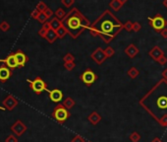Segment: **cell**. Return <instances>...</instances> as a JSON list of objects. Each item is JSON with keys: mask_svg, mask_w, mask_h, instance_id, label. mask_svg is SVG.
<instances>
[{"mask_svg": "<svg viewBox=\"0 0 167 142\" xmlns=\"http://www.w3.org/2000/svg\"><path fill=\"white\" fill-rule=\"evenodd\" d=\"M47 19H48V18L45 16L44 13H41L39 16H38V18H37V21L39 22V23H41L43 25V24L45 23V22H47Z\"/></svg>", "mask_w": 167, "mask_h": 142, "instance_id": "obj_33", "label": "cell"}, {"mask_svg": "<svg viewBox=\"0 0 167 142\" xmlns=\"http://www.w3.org/2000/svg\"><path fill=\"white\" fill-rule=\"evenodd\" d=\"M19 102L13 95H8L5 99L3 100L2 105L7 110H13L17 106H18Z\"/></svg>", "mask_w": 167, "mask_h": 142, "instance_id": "obj_8", "label": "cell"}, {"mask_svg": "<svg viewBox=\"0 0 167 142\" xmlns=\"http://www.w3.org/2000/svg\"><path fill=\"white\" fill-rule=\"evenodd\" d=\"M46 33H47V31H46V30H44L43 28H41V30L38 31V35L41 36V38H43V39L45 38V35H46Z\"/></svg>", "mask_w": 167, "mask_h": 142, "instance_id": "obj_41", "label": "cell"}, {"mask_svg": "<svg viewBox=\"0 0 167 142\" xmlns=\"http://www.w3.org/2000/svg\"><path fill=\"white\" fill-rule=\"evenodd\" d=\"M157 62H158V63H159L160 65H162V66H163V65H165L166 63H167V57L163 54V55H162V56H160L159 57V58H158V60H157Z\"/></svg>", "mask_w": 167, "mask_h": 142, "instance_id": "obj_35", "label": "cell"}, {"mask_svg": "<svg viewBox=\"0 0 167 142\" xmlns=\"http://www.w3.org/2000/svg\"><path fill=\"white\" fill-rule=\"evenodd\" d=\"M151 142H162V140L160 138H158V137H155V138H153Z\"/></svg>", "mask_w": 167, "mask_h": 142, "instance_id": "obj_45", "label": "cell"}, {"mask_svg": "<svg viewBox=\"0 0 167 142\" xmlns=\"http://www.w3.org/2000/svg\"><path fill=\"white\" fill-rule=\"evenodd\" d=\"M62 104L67 110H71L73 106H75V105H76V102H75L71 97H68L64 100V102Z\"/></svg>", "mask_w": 167, "mask_h": 142, "instance_id": "obj_19", "label": "cell"}, {"mask_svg": "<svg viewBox=\"0 0 167 142\" xmlns=\"http://www.w3.org/2000/svg\"><path fill=\"white\" fill-rule=\"evenodd\" d=\"M43 13H44V14H45V16H46V17L48 18V19H49V18H51L52 16H53V14H54V13H53V11H52L50 8H47L46 10H45L44 12H43Z\"/></svg>", "mask_w": 167, "mask_h": 142, "instance_id": "obj_40", "label": "cell"}, {"mask_svg": "<svg viewBox=\"0 0 167 142\" xmlns=\"http://www.w3.org/2000/svg\"><path fill=\"white\" fill-rule=\"evenodd\" d=\"M10 129L17 136H22L26 131H27V125H26V124L22 121H17L10 127Z\"/></svg>", "mask_w": 167, "mask_h": 142, "instance_id": "obj_9", "label": "cell"}, {"mask_svg": "<svg viewBox=\"0 0 167 142\" xmlns=\"http://www.w3.org/2000/svg\"><path fill=\"white\" fill-rule=\"evenodd\" d=\"M81 80L86 84L87 87L91 86L98 80V75H96L91 68L86 69L81 75Z\"/></svg>", "mask_w": 167, "mask_h": 142, "instance_id": "obj_6", "label": "cell"}, {"mask_svg": "<svg viewBox=\"0 0 167 142\" xmlns=\"http://www.w3.org/2000/svg\"><path fill=\"white\" fill-rule=\"evenodd\" d=\"M0 110H5L6 109L4 108V106H0Z\"/></svg>", "mask_w": 167, "mask_h": 142, "instance_id": "obj_48", "label": "cell"}, {"mask_svg": "<svg viewBox=\"0 0 167 142\" xmlns=\"http://www.w3.org/2000/svg\"><path fill=\"white\" fill-rule=\"evenodd\" d=\"M54 14H55L56 18H58V19L61 20V21H62L64 19V17L66 16V13H65V11L63 10L62 8H58V9H57Z\"/></svg>", "mask_w": 167, "mask_h": 142, "instance_id": "obj_23", "label": "cell"}, {"mask_svg": "<svg viewBox=\"0 0 167 142\" xmlns=\"http://www.w3.org/2000/svg\"><path fill=\"white\" fill-rule=\"evenodd\" d=\"M140 28H142V26H140V24L139 23V22H135V23H133V32L135 33H138L139 31L140 30Z\"/></svg>", "mask_w": 167, "mask_h": 142, "instance_id": "obj_34", "label": "cell"}, {"mask_svg": "<svg viewBox=\"0 0 167 142\" xmlns=\"http://www.w3.org/2000/svg\"><path fill=\"white\" fill-rule=\"evenodd\" d=\"M14 54L16 57L17 63H18V67H24L29 60L28 56L26 55V53L24 51H22L21 50H18L16 52H14Z\"/></svg>", "mask_w": 167, "mask_h": 142, "instance_id": "obj_10", "label": "cell"}, {"mask_svg": "<svg viewBox=\"0 0 167 142\" xmlns=\"http://www.w3.org/2000/svg\"><path fill=\"white\" fill-rule=\"evenodd\" d=\"M163 54H164L163 50H162L161 48L159 47H157V46L153 47L151 50L148 51V55L151 56L153 60H155V61H157L158 58H159V57L162 56Z\"/></svg>", "mask_w": 167, "mask_h": 142, "instance_id": "obj_15", "label": "cell"}, {"mask_svg": "<svg viewBox=\"0 0 167 142\" xmlns=\"http://www.w3.org/2000/svg\"><path fill=\"white\" fill-rule=\"evenodd\" d=\"M71 142H86V140L83 138L82 136H80V135H76L74 137V138L71 140Z\"/></svg>", "mask_w": 167, "mask_h": 142, "instance_id": "obj_39", "label": "cell"}, {"mask_svg": "<svg viewBox=\"0 0 167 142\" xmlns=\"http://www.w3.org/2000/svg\"><path fill=\"white\" fill-rule=\"evenodd\" d=\"M161 75H162V77H163V79H165L166 81H167V68H165L163 71H162Z\"/></svg>", "mask_w": 167, "mask_h": 142, "instance_id": "obj_44", "label": "cell"}, {"mask_svg": "<svg viewBox=\"0 0 167 142\" xmlns=\"http://www.w3.org/2000/svg\"><path fill=\"white\" fill-rule=\"evenodd\" d=\"M93 37H99L105 43H109L123 30V24L109 10H105L90 27Z\"/></svg>", "mask_w": 167, "mask_h": 142, "instance_id": "obj_1", "label": "cell"}, {"mask_svg": "<svg viewBox=\"0 0 167 142\" xmlns=\"http://www.w3.org/2000/svg\"><path fill=\"white\" fill-rule=\"evenodd\" d=\"M124 52L126 55H128L130 57V58H134V57H136L139 54L140 50L137 46H135L134 43H130L129 46L125 48Z\"/></svg>", "mask_w": 167, "mask_h": 142, "instance_id": "obj_14", "label": "cell"}, {"mask_svg": "<svg viewBox=\"0 0 167 142\" xmlns=\"http://www.w3.org/2000/svg\"><path fill=\"white\" fill-rule=\"evenodd\" d=\"M0 61L4 62L5 65H7L10 69H15V68L18 67V63H17V60H16V57H15L14 53H11V54H9L4 60L0 59Z\"/></svg>", "mask_w": 167, "mask_h": 142, "instance_id": "obj_13", "label": "cell"}, {"mask_svg": "<svg viewBox=\"0 0 167 142\" xmlns=\"http://www.w3.org/2000/svg\"><path fill=\"white\" fill-rule=\"evenodd\" d=\"M122 4L119 0H111L110 3H109V7H110L113 11H119L122 8Z\"/></svg>", "mask_w": 167, "mask_h": 142, "instance_id": "obj_20", "label": "cell"}, {"mask_svg": "<svg viewBox=\"0 0 167 142\" xmlns=\"http://www.w3.org/2000/svg\"><path fill=\"white\" fill-rule=\"evenodd\" d=\"M159 124L161 126H167V115H164L163 118H161L159 121H158Z\"/></svg>", "mask_w": 167, "mask_h": 142, "instance_id": "obj_38", "label": "cell"}, {"mask_svg": "<svg viewBox=\"0 0 167 142\" xmlns=\"http://www.w3.org/2000/svg\"><path fill=\"white\" fill-rule=\"evenodd\" d=\"M42 28L44 29V30H46V31L50 30V29H51V27H50V23H49V22H45V23L42 25Z\"/></svg>", "mask_w": 167, "mask_h": 142, "instance_id": "obj_42", "label": "cell"}, {"mask_svg": "<svg viewBox=\"0 0 167 142\" xmlns=\"http://www.w3.org/2000/svg\"><path fill=\"white\" fill-rule=\"evenodd\" d=\"M127 74H128V76L131 78V79H136L139 75H140V71L138 68H136L135 66H133V67H131L128 72H127Z\"/></svg>", "mask_w": 167, "mask_h": 142, "instance_id": "obj_21", "label": "cell"}, {"mask_svg": "<svg viewBox=\"0 0 167 142\" xmlns=\"http://www.w3.org/2000/svg\"><path fill=\"white\" fill-rule=\"evenodd\" d=\"M123 29L126 30L127 32H132V30H133V22L127 21L125 24H123Z\"/></svg>", "mask_w": 167, "mask_h": 142, "instance_id": "obj_29", "label": "cell"}, {"mask_svg": "<svg viewBox=\"0 0 167 142\" xmlns=\"http://www.w3.org/2000/svg\"><path fill=\"white\" fill-rule=\"evenodd\" d=\"M56 34H57V37H58V39H63L66 35H68V31H67V29H66L65 27L62 25L58 30L56 31Z\"/></svg>", "mask_w": 167, "mask_h": 142, "instance_id": "obj_22", "label": "cell"}, {"mask_svg": "<svg viewBox=\"0 0 167 142\" xmlns=\"http://www.w3.org/2000/svg\"><path fill=\"white\" fill-rule=\"evenodd\" d=\"M51 115L57 122L64 123L70 118L71 114H70L69 110H67L63 106V104H57V106L54 108Z\"/></svg>", "mask_w": 167, "mask_h": 142, "instance_id": "obj_3", "label": "cell"}, {"mask_svg": "<svg viewBox=\"0 0 167 142\" xmlns=\"http://www.w3.org/2000/svg\"><path fill=\"white\" fill-rule=\"evenodd\" d=\"M158 106L160 108H167V98L166 97H160L157 101Z\"/></svg>", "mask_w": 167, "mask_h": 142, "instance_id": "obj_27", "label": "cell"}, {"mask_svg": "<svg viewBox=\"0 0 167 142\" xmlns=\"http://www.w3.org/2000/svg\"><path fill=\"white\" fill-rule=\"evenodd\" d=\"M63 61H64V63L65 62H73V61H75L74 54H72V53H70V52L66 53V54L64 55V57H63Z\"/></svg>", "mask_w": 167, "mask_h": 142, "instance_id": "obj_26", "label": "cell"}, {"mask_svg": "<svg viewBox=\"0 0 167 142\" xmlns=\"http://www.w3.org/2000/svg\"><path fill=\"white\" fill-rule=\"evenodd\" d=\"M91 58L93 59L96 64H102L103 62L106 60V55H105V53H104V50H102L101 47H98L96 50L91 53Z\"/></svg>", "mask_w": 167, "mask_h": 142, "instance_id": "obj_7", "label": "cell"}, {"mask_svg": "<svg viewBox=\"0 0 167 142\" xmlns=\"http://www.w3.org/2000/svg\"><path fill=\"white\" fill-rule=\"evenodd\" d=\"M159 34L161 35V37L163 38V39H167V28H165V29L162 30Z\"/></svg>", "mask_w": 167, "mask_h": 142, "instance_id": "obj_43", "label": "cell"}, {"mask_svg": "<svg viewBox=\"0 0 167 142\" xmlns=\"http://www.w3.org/2000/svg\"><path fill=\"white\" fill-rule=\"evenodd\" d=\"M11 75H12L11 69L7 65L0 66V81L2 83L6 82L11 77Z\"/></svg>", "mask_w": 167, "mask_h": 142, "instance_id": "obj_12", "label": "cell"}, {"mask_svg": "<svg viewBox=\"0 0 167 142\" xmlns=\"http://www.w3.org/2000/svg\"><path fill=\"white\" fill-rule=\"evenodd\" d=\"M75 67H76V63L73 62H65L64 63V68L68 71H72Z\"/></svg>", "mask_w": 167, "mask_h": 142, "instance_id": "obj_30", "label": "cell"}, {"mask_svg": "<svg viewBox=\"0 0 167 142\" xmlns=\"http://www.w3.org/2000/svg\"><path fill=\"white\" fill-rule=\"evenodd\" d=\"M130 140L132 142H139L140 140V135L139 134V132L137 131H134V132H132L131 134H130Z\"/></svg>", "mask_w": 167, "mask_h": 142, "instance_id": "obj_24", "label": "cell"}, {"mask_svg": "<svg viewBox=\"0 0 167 142\" xmlns=\"http://www.w3.org/2000/svg\"><path fill=\"white\" fill-rule=\"evenodd\" d=\"M27 82L30 84V89L36 93L37 95H41L43 91H47V84L43 81L41 77H37L34 80H27Z\"/></svg>", "mask_w": 167, "mask_h": 142, "instance_id": "obj_5", "label": "cell"}, {"mask_svg": "<svg viewBox=\"0 0 167 142\" xmlns=\"http://www.w3.org/2000/svg\"><path fill=\"white\" fill-rule=\"evenodd\" d=\"M147 20L149 22V26L152 27L153 30L156 31L157 33H160L167 26V21L160 14H156L155 17L151 18L149 17Z\"/></svg>", "mask_w": 167, "mask_h": 142, "instance_id": "obj_4", "label": "cell"}, {"mask_svg": "<svg viewBox=\"0 0 167 142\" xmlns=\"http://www.w3.org/2000/svg\"><path fill=\"white\" fill-rule=\"evenodd\" d=\"M48 7H47V5L46 4L43 2V1H41V2H38V4L37 5V8L36 9H37V10L41 12V13H43L44 12L46 9H47Z\"/></svg>", "mask_w": 167, "mask_h": 142, "instance_id": "obj_28", "label": "cell"}, {"mask_svg": "<svg viewBox=\"0 0 167 142\" xmlns=\"http://www.w3.org/2000/svg\"><path fill=\"white\" fill-rule=\"evenodd\" d=\"M162 5L167 9V0H163V1H162Z\"/></svg>", "mask_w": 167, "mask_h": 142, "instance_id": "obj_46", "label": "cell"}, {"mask_svg": "<svg viewBox=\"0 0 167 142\" xmlns=\"http://www.w3.org/2000/svg\"><path fill=\"white\" fill-rule=\"evenodd\" d=\"M5 142H18V138L13 134H11L9 136H7V138L5 139Z\"/></svg>", "mask_w": 167, "mask_h": 142, "instance_id": "obj_36", "label": "cell"}, {"mask_svg": "<svg viewBox=\"0 0 167 142\" xmlns=\"http://www.w3.org/2000/svg\"><path fill=\"white\" fill-rule=\"evenodd\" d=\"M89 142H90V141H89Z\"/></svg>", "mask_w": 167, "mask_h": 142, "instance_id": "obj_49", "label": "cell"}, {"mask_svg": "<svg viewBox=\"0 0 167 142\" xmlns=\"http://www.w3.org/2000/svg\"><path fill=\"white\" fill-rule=\"evenodd\" d=\"M50 23V27H51V29L52 30H54V31H57L61 26H62L63 24H62V21L61 20H59L58 18H56V17H54V18H52L51 19V21L49 22Z\"/></svg>", "mask_w": 167, "mask_h": 142, "instance_id": "obj_18", "label": "cell"}, {"mask_svg": "<svg viewBox=\"0 0 167 142\" xmlns=\"http://www.w3.org/2000/svg\"><path fill=\"white\" fill-rule=\"evenodd\" d=\"M104 53H105V55H106L107 58H109V57H112L114 54H115V50H114L111 47H107L104 50Z\"/></svg>", "mask_w": 167, "mask_h": 142, "instance_id": "obj_25", "label": "cell"}, {"mask_svg": "<svg viewBox=\"0 0 167 142\" xmlns=\"http://www.w3.org/2000/svg\"><path fill=\"white\" fill-rule=\"evenodd\" d=\"M62 24L68 31V35L72 39H76L79 36L82 35L85 30L90 29L91 22L84 16L82 12L79 11L78 8H72L62 20Z\"/></svg>", "mask_w": 167, "mask_h": 142, "instance_id": "obj_2", "label": "cell"}, {"mask_svg": "<svg viewBox=\"0 0 167 142\" xmlns=\"http://www.w3.org/2000/svg\"><path fill=\"white\" fill-rule=\"evenodd\" d=\"M39 14H41V12H39V11L37 10V9H34V10H33V12L30 13V16H32L33 19L37 20V18H38Z\"/></svg>", "mask_w": 167, "mask_h": 142, "instance_id": "obj_37", "label": "cell"}, {"mask_svg": "<svg viewBox=\"0 0 167 142\" xmlns=\"http://www.w3.org/2000/svg\"><path fill=\"white\" fill-rule=\"evenodd\" d=\"M87 119H89V121L94 124V125H96V124H98L101 121V115H100L98 112H93L89 117H87Z\"/></svg>", "mask_w": 167, "mask_h": 142, "instance_id": "obj_16", "label": "cell"}, {"mask_svg": "<svg viewBox=\"0 0 167 142\" xmlns=\"http://www.w3.org/2000/svg\"><path fill=\"white\" fill-rule=\"evenodd\" d=\"M61 3H62L65 7L70 8L72 7V5H74L75 0H61Z\"/></svg>", "mask_w": 167, "mask_h": 142, "instance_id": "obj_32", "label": "cell"}, {"mask_svg": "<svg viewBox=\"0 0 167 142\" xmlns=\"http://www.w3.org/2000/svg\"><path fill=\"white\" fill-rule=\"evenodd\" d=\"M48 94H49V98L50 100L53 102V103H59L61 102V100L63 99V93L62 91H60L59 89H53L51 91H48Z\"/></svg>", "mask_w": 167, "mask_h": 142, "instance_id": "obj_11", "label": "cell"}, {"mask_svg": "<svg viewBox=\"0 0 167 142\" xmlns=\"http://www.w3.org/2000/svg\"><path fill=\"white\" fill-rule=\"evenodd\" d=\"M0 30L2 32H7V31L10 30V25L7 23L6 21H3L1 24H0Z\"/></svg>", "mask_w": 167, "mask_h": 142, "instance_id": "obj_31", "label": "cell"}, {"mask_svg": "<svg viewBox=\"0 0 167 142\" xmlns=\"http://www.w3.org/2000/svg\"><path fill=\"white\" fill-rule=\"evenodd\" d=\"M119 1L121 2V4H122V5H124L125 3H127V1H128V0H119Z\"/></svg>", "mask_w": 167, "mask_h": 142, "instance_id": "obj_47", "label": "cell"}, {"mask_svg": "<svg viewBox=\"0 0 167 142\" xmlns=\"http://www.w3.org/2000/svg\"><path fill=\"white\" fill-rule=\"evenodd\" d=\"M46 41L49 43H53L57 39H58V37H57V34H56V31L54 30H48L47 33L45 35V38H44Z\"/></svg>", "mask_w": 167, "mask_h": 142, "instance_id": "obj_17", "label": "cell"}]
</instances>
